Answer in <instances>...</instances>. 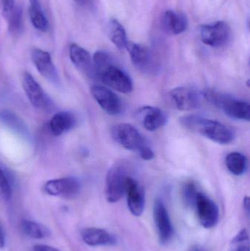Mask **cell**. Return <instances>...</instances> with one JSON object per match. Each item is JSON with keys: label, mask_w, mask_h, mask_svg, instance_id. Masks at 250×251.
I'll list each match as a JSON object with an SVG mask.
<instances>
[{"label": "cell", "mask_w": 250, "mask_h": 251, "mask_svg": "<svg viewBox=\"0 0 250 251\" xmlns=\"http://www.w3.org/2000/svg\"><path fill=\"white\" fill-rule=\"evenodd\" d=\"M180 122L187 129L199 133L220 144H228L235 138L234 131L218 121L190 115L183 116Z\"/></svg>", "instance_id": "cell-1"}, {"label": "cell", "mask_w": 250, "mask_h": 251, "mask_svg": "<svg viewBox=\"0 0 250 251\" xmlns=\"http://www.w3.org/2000/svg\"><path fill=\"white\" fill-rule=\"evenodd\" d=\"M203 95L208 102L221 109L229 117L237 120L250 121V106L248 101L238 100L211 88L204 90Z\"/></svg>", "instance_id": "cell-2"}, {"label": "cell", "mask_w": 250, "mask_h": 251, "mask_svg": "<svg viewBox=\"0 0 250 251\" xmlns=\"http://www.w3.org/2000/svg\"><path fill=\"white\" fill-rule=\"evenodd\" d=\"M95 77L107 86L122 94H130L133 91V82L130 76L121 68L114 64V62L101 69Z\"/></svg>", "instance_id": "cell-3"}, {"label": "cell", "mask_w": 250, "mask_h": 251, "mask_svg": "<svg viewBox=\"0 0 250 251\" xmlns=\"http://www.w3.org/2000/svg\"><path fill=\"white\" fill-rule=\"evenodd\" d=\"M112 135L122 147L140 153L149 147L143 136L133 126L129 124H120L112 128Z\"/></svg>", "instance_id": "cell-4"}, {"label": "cell", "mask_w": 250, "mask_h": 251, "mask_svg": "<svg viewBox=\"0 0 250 251\" xmlns=\"http://www.w3.org/2000/svg\"><path fill=\"white\" fill-rule=\"evenodd\" d=\"M127 175L126 168L121 165H116L109 170L106 177L105 194L107 201L116 203L125 193Z\"/></svg>", "instance_id": "cell-5"}, {"label": "cell", "mask_w": 250, "mask_h": 251, "mask_svg": "<svg viewBox=\"0 0 250 251\" xmlns=\"http://www.w3.org/2000/svg\"><path fill=\"white\" fill-rule=\"evenodd\" d=\"M194 207L196 209L198 221L203 227L211 228L217 225L220 218V211L217 203L212 199L199 192Z\"/></svg>", "instance_id": "cell-6"}, {"label": "cell", "mask_w": 250, "mask_h": 251, "mask_svg": "<svg viewBox=\"0 0 250 251\" xmlns=\"http://www.w3.org/2000/svg\"><path fill=\"white\" fill-rule=\"evenodd\" d=\"M231 29L226 22H216L211 25H203L201 37L203 43L211 47H221L230 40Z\"/></svg>", "instance_id": "cell-7"}, {"label": "cell", "mask_w": 250, "mask_h": 251, "mask_svg": "<svg viewBox=\"0 0 250 251\" xmlns=\"http://www.w3.org/2000/svg\"><path fill=\"white\" fill-rule=\"evenodd\" d=\"M80 190V182L77 178L73 177L50 180L44 186V191L48 196L65 199H73L76 197Z\"/></svg>", "instance_id": "cell-8"}, {"label": "cell", "mask_w": 250, "mask_h": 251, "mask_svg": "<svg viewBox=\"0 0 250 251\" xmlns=\"http://www.w3.org/2000/svg\"><path fill=\"white\" fill-rule=\"evenodd\" d=\"M22 86L29 102L34 107L41 110L50 109L52 104L51 100L35 78L28 72L23 74Z\"/></svg>", "instance_id": "cell-9"}, {"label": "cell", "mask_w": 250, "mask_h": 251, "mask_svg": "<svg viewBox=\"0 0 250 251\" xmlns=\"http://www.w3.org/2000/svg\"><path fill=\"white\" fill-rule=\"evenodd\" d=\"M91 94L106 113L112 116H116L121 113L123 110L121 100L117 94L107 87L94 85L91 88Z\"/></svg>", "instance_id": "cell-10"}, {"label": "cell", "mask_w": 250, "mask_h": 251, "mask_svg": "<svg viewBox=\"0 0 250 251\" xmlns=\"http://www.w3.org/2000/svg\"><path fill=\"white\" fill-rule=\"evenodd\" d=\"M170 97L176 108L182 111H192L201 107V94L189 87L174 88L170 92Z\"/></svg>", "instance_id": "cell-11"}, {"label": "cell", "mask_w": 250, "mask_h": 251, "mask_svg": "<svg viewBox=\"0 0 250 251\" xmlns=\"http://www.w3.org/2000/svg\"><path fill=\"white\" fill-rule=\"evenodd\" d=\"M154 220L161 244H167L173 237V226L167 208L162 201L156 200L154 206Z\"/></svg>", "instance_id": "cell-12"}, {"label": "cell", "mask_w": 250, "mask_h": 251, "mask_svg": "<svg viewBox=\"0 0 250 251\" xmlns=\"http://www.w3.org/2000/svg\"><path fill=\"white\" fill-rule=\"evenodd\" d=\"M125 193L127 195V203L129 211L135 216L142 215L145 208V192L136 180L128 176L126 181Z\"/></svg>", "instance_id": "cell-13"}, {"label": "cell", "mask_w": 250, "mask_h": 251, "mask_svg": "<svg viewBox=\"0 0 250 251\" xmlns=\"http://www.w3.org/2000/svg\"><path fill=\"white\" fill-rule=\"evenodd\" d=\"M136 116L142 126L151 131L158 130L167 122V114L161 109L151 106L138 109Z\"/></svg>", "instance_id": "cell-14"}, {"label": "cell", "mask_w": 250, "mask_h": 251, "mask_svg": "<svg viewBox=\"0 0 250 251\" xmlns=\"http://www.w3.org/2000/svg\"><path fill=\"white\" fill-rule=\"evenodd\" d=\"M31 57L32 63L42 76L53 83H58L60 81L58 72L48 51L35 49L32 51Z\"/></svg>", "instance_id": "cell-15"}, {"label": "cell", "mask_w": 250, "mask_h": 251, "mask_svg": "<svg viewBox=\"0 0 250 251\" xmlns=\"http://www.w3.org/2000/svg\"><path fill=\"white\" fill-rule=\"evenodd\" d=\"M126 48L130 54L132 63L139 70L148 73L154 72L155 69L154 59L151 51L146 47L135 43L128 42Z\"/></svg>", "instance_id": "cell-16"}, {"label": "cell", "mask_w": 250, "mask_h": 251, "mask_svg": "<svg viewBox=\"0 0 250 251\" xmlns=\"http://www.w3.org/2000/svg\"><path fill=\"white\" fill-rule=\"evenodd\" d=\"M70 60L82 73L90 77H94L92 59L88 51L76 44L70 45L69 50Z\"/></svg>", "instance_id": "cell-17"}, {"label": "cell", "mask_w": 250, "mask_h": 251, "mask_svg": "<svg viewBox=\"0 0 250 251\" xmlns=\"http://www.w3.org/2000/svg\"><path fill=\"white\" fill-rule=\"evenodd\" d=\"M81 236L84 243L90 246H113L116 243L114 236L101 228H85Z\"/></svg>", "instance_id": "cell-18"}, {"label": "cell", "mask_w": 250, "mask_h": 251, "mask_svg": "<svg viewBox=\"0 0 250 251\" xmlns=\"http://www.w3.org/2000/svg\"><path fill=\"white\" fill-rule=\"evenodd\" d=\"M76 118L70 112L63 111L56 113L49 122V128L51 134L60 136L74 128L76 125Z\"/></svg>", "instance_id": "cell-19"}, {"label": "cell", "mask_w": 250, "mask_h": 251, "mask_svg": "<svg viewBox=\"0 0 250 251\" xmlns=\"http://www.w3.org/2000/svg\"><path fill=\"white\" fill-rule=\"evenodd\" d=\"M162 25L168 33L179 35L186 30L188 21L183 13H177L174 10H167L163 16Z\"/></svg>", "instance_id": "cell-20"}, {"label": "cell", "mask_w": 250, "mask_h": 251, "mask_svg": "<svg viewBox=\"0 0 250 251\" xmlns=\"http://www.w3.org/2000/svg\"><path fill=\"white\" fill-rule=\"evenodd\" d=\"M0 120L10 129L14 131L18 135L23 137L25 140H30L31 135L29 128L24 122L13 112L4 110L0 112Z\"/></svg>", "instance_id": "cell-21"}, {"label": "cell", "mask_w": 250, "mask_h": 251, "mask_svg": "<svg viewBox=\"0 0 250 251\" xmlns=\"http://www.w3.org/2000/svg\"><path fill=\"white\" fill-rule=\"evenodd\" d=\"M29 13L32 25L41 32H46L48 29V22L39 0H29Z\"/></svg>", "instance_id": "cell-22"}, {"label": "cell", "mask_w": 250, "mask_h": 251, "mask_svg": "<svg viewBox=\"0 0 250 251\" xmlns=\"http://www.w3.org/2000/svg\"><path fill=\"white\" fill-rule=\"evenodd\" d=\"M21 228L25 235L35 240H43L50 236L49 230L45 226L35 221L23 220L21 222Z\"/></svg>", "instance_id": "cell-23"}, {"label": "cell", "mask_w": 250, "mask_h": 251, "mask_svg": "<svg viewBox=\"0 0 250 251\" xmlns=\"http://www.w3.org/2000/svg\"><path fill=\"white\" fill-rule=\"evenodd\" d=\"M226 166L231 174L242 176L248 168V159L246 156L239 152H231L226 156Z\"/></svg>", "instance_id": "cell-24"}, {"label": "cell", "mask_w": 250, "mask_h": 251, "mask_svg": "<svg viewBox=\"0 0 250 251\" xmlns=\"http://www.w3.org/2000/svg\"><path fill=\"white\" fill-rule=\"evenodd\" d=\"M109 34L112 42L119 50L126 48L128 44L126 30L118 21L114 19H111L109 24Z\"/></svg>", "instance_id": "cell-25"}, {"label": "cell", "mask_w": 250, "mask_h": 251, "mask_svg": "<svg viewBox=\"0 0 250 251\" xmlns=\"http://www.w3.org/2000/svg\"><path fill=\"white\" fill-rule=\"evenodd\" d=\"M198 193L199 191L195 183L189 181L184 184L182 188V199L185 204L189 207H194Z\"/></svg>", "instance_id": "cell-26"}, {"label": "cell", "mask_w": 250, "mask_h": 251, "mask_svg": "<svg viewBox=\"0 0 250 251\" xmlns=\"http://www.w3.org/2000/svg\"><path fill=\"white\" fill-rule=\"evenodd\" d=\"M12 190L11 182L7 173L0 166V198L4 201H8L11 199Z\"/></svg>", "instance_id": "cell-27"}, {"label": "cell", "mask_w": 250, "mask_h": 251, "mask_svg": "<svg viewBox=\"0 0 250 251\" xmlns=\"http://www.w3.org/2000/svg\"><path fill=\"white\" fill-rule=\"evenodd\" d=\"M8 23L9 31L12 34H17L22 29V10L19 6H17L12 12L7 19Z\"/></svg>", "instance_id": "cell-28"}, {"label": "cell", "mask_w": 250, "mask_h": 251, "mask_svg": "<svg viewBox=\"0 0 250 251\" xmlns=\"http://www.w3.org/2000/svg\"><path fill=\"white\" fill-rule=\"evenodd\" d=\"M2 4V14L5 19L9 17L12 12L17 7L15 0H1Z\"/></svg>", "instance_id": "cell-29"}, {"label": "cell", "mask_w": 250, "mask_h": 251, "mask_svg": "<svg viewBox=\"0 0 250 251\" xmlns=\"http://www.w3.org/2000/svg\"><path fill=\"white\" fill-rule=\"evenodd\" d=\"M33 251H60L55 248L46 245H37L34 246Z\"/></svg>", "instance_id": "cell-30"}, {"label": "cell", "mask_w": 250, "mask_h": 251, "mask_svg": "<svg viewBox=\"0 0 250 251\" xmlns=\"http://www.w3.org/2000/svg\"><path fill=\"white\" fill-rule=\"evenodd\" d=\"M4 246H5V234H4L2 225L0 222V249H4Z\"/></svg>", "instance_id": "cell-31"}, {"label": "cell", "mask_w": 250, "mask_h": 251, "mask_svg": "<svg viewBox=\"0 0 250 251\" xmlns=\"http://www.w3.org/2000/svg\"><path fill=\"white\" fill-rule=\"evenodd\" d=\"M76 4L82 7H89L91 5V0H73Z\"/></svg>", "instance_id": "cell-32"}, {"label": "cell", "mask_w": 250, "mask_h": 251, "mask_svg": "<svg viewBox=\"0 0 250 251\" xmlns=\"http://www.w3.org/2000/svg\"><path fill=\"white\" fill-rule=\"evenodd\" d=\"M250 198L245 197V199H244V209L246 211L247 214H248V215H250Z\"/></svg>", "instance_id": "cell-33"}, {"label": "cell", "mask_w": 250, "mask_h": 251, "mask_svg": "<svg viewBox=\"0 0 250 251\" xmlns=\"http://www.w3.org/2000/svg\"><path fill=\"white\" fill-rule=\"evenodd\" d=\"M188 251H206L204 248L201 247V246H192L189 249V250Z\"/></svg>", "instance_id": "cell-34"}]
</instances>
